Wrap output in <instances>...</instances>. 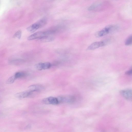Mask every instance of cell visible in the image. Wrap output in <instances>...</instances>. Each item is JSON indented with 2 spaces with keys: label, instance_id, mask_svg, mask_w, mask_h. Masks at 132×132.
Masks as SVG:
<instances>
[{
  "label": "cell",
  "instance_id": "cell-11",
  "mask_svg": "<svg viewBox=\"0 0 132 132\" xmlns=\"http://www.w3.org/2000/svg\"><path fill=\"white\" fill-rule=\"evenodd\" d=\"M26 75L25 73L22 72H18L14 75L16 79L24 77Z\"/></svg>",
  "mask_w": 132,
  "mask_h": 132
},
{
  "label": "cell",
  "instance_id": "cell-17",
  "mask_svg": "<svg viewBox=\"0 0 132 132\" xmlns=\"http://www.w3.org/2000/svg\"><path fill=\"white\" fill-rule=\"evenodd\" d=\"M125 74L127 75H130L132 74V70L131 69L128 71H126Z\"/></svg>",
  "mask_w": 132,
  "mask_h": 132
},
{
  "label": "cell",
  "instance_id": "cell-8",
  "mask_svg": "<svg viewBox=\"0 0 132 132\" xmlns=\"http://www.w3.org/2000/svg\"><path fill=\"white\" fill-rule=\"evenodd\" d=\"M105 44L103 41L94 42L89 46L87 48L88 50H92L100 47L104 46Z\"/></svg>",
  "mask_w": 132,
  "mask_h": 132
},
{
  "label": "cell",
  "instance_id": "cell-12",
  "mask_svg": "<svg viewBox=\"0 0 132 132\" xmlns=\"http://www.w3.org/2000/svg\"><path fill=\"white\" fill-rule=\"evenodd\" d=\"M132 42V36L130 35L126 40L125 44L126 45H129L131 44Z\"/></svg>",
  "mask_w": 132,
  "mask_h": 132
},
{
  "label": "cell",
  "instance_id": "cell-5",
  "mask_svg": "<svg viewBox=\"0 0 132 132\" xmlns=\"http://www.w3.org/2000/svg\"><path fill=\"white\" fill-rule=\"evenodd\" d=\"M34 92L29 90L28 91L17 93L15 94V96L18 98L22 99L29 97L33 94Z\"/></svg>",
  "mask_w": 132,
  "mask_h": 132
},
{
  "label": "cell",
  "instance_id": "cell-10",
  "mask_svg": "<svg viewBox=\"0 0 132 132\" xmlns=\"http://www.w3.org/2000/svg\"><path fill=\"white\" fill-rule=\"evenodd\" d=\"M55 38L52 36H45L39 39L42 42H49L53 40Z\"/></svg>",
  "mask_w": 132,
  "mask_h": 132
},
{
  "label": "cell",
  "instance_id": "cell-1",
  "mask_svg": "<svg viewBox=\"0 0 132 132\" xmlns=\"http://www.w3.org/2000/svg\"><path fill=\"white\" fill-rule=\"evenodd\" d=\"M46 20L45 19H41L27 27V30L30 32H33L39 28L44 26L46 24Z\"/></svg>",
  "mask_w": 132,
  "mask_h": 132
},
{
  "label": "cell",
  "instance_id": "cell-16",
  "mask_svg": "<svg viewBox=\"0 0 132 132\" xmlns=\"http://www.w3.org/2000/svg\"><path fill=\"white\" fill-rule=\"evenodd\" d=\"M22 32L21 30H19L16 32L13 36L14 38H17L19 39H20L21 37Z\"/></svg>",
  "mask_w": 132,
  "mask_h": 132
},
{
  "label": "cell",
  "instance_id": "cell-9",
  "mask_svg": "<svg viewBox=\"0 0 132 132\" xmlns=\"http://www.w3.org/2000/svg\"><path fill=\"white\" fill-rule=\"evenodd\" d=\"M29 90L33 92H37L43 90L44 87L41 85H34L29 86L28 87Z\"/></svg>",
  "mask_w": 132,
  "mask_h": 132
},
{
  "label": "cell",
  "instance_id": "cell-14",
  "mask_svg": "<svg viewBox=\"0 0 132 132\" xmlns=\"http://www.w3.org/2000/svg\"><path fill=\"white\" fill-rule=\"evenodd\" d=\"M43 63H39L36 64L35 65V68L38 70H41L43 69Z\"/></svg>",
  "mask_w": 132,
  "mask_h": 132
},
{
  "label": "cell",
  "instance_id": "cell-2",
  "mask_svg": "<svg viewBox=\"0 0 132 132\" xmlns=\"http://www.w3.org/2000/svg\"><path fill=\"white\" fill-rule=\"evenodd\" d=\"M117 26L114 25H110L105 27L101 30L97 32L95 36L97 37L104 36L110 33L113 32L117 29Z\"/></svg>",
  "mask_w": 132,
  "mask_h": 132
},
{
  "label": "cell",
  "instance_id": "cell-4",
  "mask_svg": "<svg viewBox=\"0 0 132 132\" xmlns=\"http://www.w3.org/2000/svg\"><path fill=\"white\" fill-rule=\"evenodd\" d=\"M120 93L126 100L131 101L132 100V90L130 89L122 90L120 91Z\"/></svg>",
  "mask_w": 132,
  "mask_h": 132
},
{
  "label": "cell",
  "instance_id": "cell-3",
  "mask_svg": "<svg viewBox=\"0 0 132 132\" xmlns=\"http://www.w3.org/2000/svg\"><path fill=\"white\" fill-rule=\"evenodd\" d=\"M57 98L59 103H72L75 102L76 100V98L73 96H59Z\"/></svg>",
  "mask_w": 132,
  "mask_h": 132
},
{
  "label": "cell",
  "instance_id": "cell-13",
  "mask_svg": "<svg viewBox=\"0 0 132 132\" xmlns=\"http://www.w3.org/2000/svg\"><path fill=\"white\" fill-rule=\"evenodd\" d=\"M14 75L9 78L6 81L7 84H11L13 83L16 79Z\"/></svg>",
  "mask_w": 132,
  "mask_h": 132
},
{
  "label": "cell",
  "instance_id": "cell-15",
  "mask_svg": "<svg viewBox=\"0 0 132 132\" xmlns=\"http://www.w3.org/2000/svg\"><path fill=\"white\" fill-rule=\"evenodd\" d=\"M51 64L49 62H46L43 63V69L45 70L49 69L51 66Z\"/></svg>",
  "mask_w": 132,
  "mask_h": 132
},
{
  "label": "cell",
  "instance_id": "cell-6",
  "mask_svg": "<svg viewBox=\"0 0 132 132\" xmlns=\"http://www.w3.org/2000/svg\"><path fill=\"white\" fill-rule=\"evenodd\" d=\"M45 36H46L45 31H39L30 35L28 37L27 39L29 40H31L37 39H39Z\"/></svg>",
  "mask_w": 132,
  "mask_h": 132
},
{
  "label": "cell",
  "instance_id": "cell-7",
  "mask_svg": "<svg viewBox=\"0 0 132 132\" xmlns=\"http://www.w3.org/2000/svg\"><path fill=\"white\" fill-rule=\"evenodd\" d=\"M42 101L44 103L46 104L56 105L59 103L57 98L53 97L44 98Z\"/></svg>",
  "mask_w": 132,
  "mask_h": 132
}]
</instances>
